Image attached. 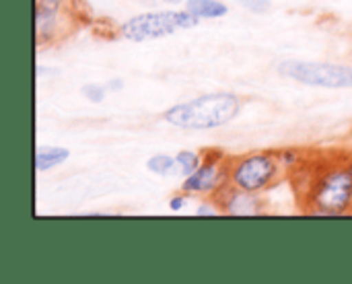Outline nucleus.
<instances>
[{"instance_id": "f257e3e1", "label": "nucleus", "mask_w": 352, "mask_h": 284, "mask_svg": "<svg viewBox=\"0 0 352 284\" xmlns=\"http://www.w3.org/2000/svg\"><path fill=\"white\" fill-rule=\"evenodd\" d=\"M305 212L316 217L352 215V157L328 161L311 171L303 190Z\"/></svg>"}, {"instance_id": "f03ea898", "label": "nucleus", "mask_w": 352, "mask_h": 284, "mask_svg": "<svg viewBox=\"0 0 352 284\" xmlns=\"http://www.w3.org/2000/svg\"><path fill=\"white\" fill-rule=\"evenodd\" d=\"M243 101L231 91L204 93L179 103H173L163 111V122L177 130L206 132L229 126L241 113Z\"/></svg>"}, {"instance_id": "7ed1b4c3", "label": "nucleus", "mask_w": 352, "mask_h": 284, "mask_svg": "<svg viewBox=\"0 0 352 284\" xmlns=\"http://www.w3.org/2000/svg\"><path fill=\"white\" fill-rule=\"evenodd\" d=\"M285 173L287 169L276 151H254L229 157V186L243 192L266 194L285 177Z\"/></svg>"}, {"instance_id": "20e7f679", "label": "nucleus", "mask_w": 352, "mask_h": 284, "mask_svg": "<svg viewBox=\"0 0 352 284\" xmlns=\"http://www.w3.org/2000/svg\"><path fill=\"white\" fill-rule=\"evenodd\" d=\"M202 19L192 14L186 8H165V10H146L126 19L118 33L122 39L132 43H144L169 37L177 31H188L200 25Z\"/></svg>"}, {"instance_id": "39448f33", "label": "nucleus", "mask_w": 352, "mask_h": 284, "mask_svg": "<svg viewBox=\"0 0 352 284\" xmlns=\"http://www.w3.org/2000/svg\"><path fill=\"white\" fill-rule=\"evenodd\" d=\"M278 74L307 85V87H320V89H332L342 91L352 89V66L340 62H320V60H285L278 64Z\"/></svg>"}, {"instance_id": "423d86ee", "label": "nucleus", "mask_w": 352, "mask_h": 284, "mask_svg": "<svg viewBox=\"0 0 352 284\" xmlns=\"http://www.w3.org/2000/svg\"><path fill=\"white\" fill-rule=\"evenodd\" d=\"M229 188V155L210 149L204 151V161L200 167L182 179V192L190 198H219Z\"/></svg>"}, {"instance_id": "0eeeda50", "label": "nucleus", "mask_w": 352, "mask_h": 284, "mask_svg": "<svg viewBox=\"0 0 352 284\" xmlns=\"http://www.w3.org/2000/svg\"><path fill=\"white\" fill-rule=\"evenodd\" d=\"M70 4L68 0H37L35 2V41L37 47L52 45L62 39L70 29Z\"/></svg>"}, {"instance_id": "6e6552de", "label": "nucleus", "mask_w": 352, "mask_h": 284, "mask_svg": "<svg viewBox=\"0 0 352 284\" xmlns=\"http://www.w3.org/2000/svg\"><path fill=\"white\" fill-rule=\"evenodd\" d=\"M217 202L225 217H260L266 212V198L264 194L243 192L237 188H227Z\"/></svg>"}, {"instance_id": "1a4fd4ad", "label": "nucleus", "mask_w": 352, "mask_h": 284, "mask_svg": "<svg viewBox=\"0 0 352 284\" xmlns=\"http://www.w3.org/2000/svg\"><path fill=\"white\" fill-rule=\"evenodd\" d=\"M35 171L37 173H47L54 171L56 167L64 165L70 159V151L64 146H56V144H41L35 149Z\"/></svg>"}, {"instance_id": "9d476101", "label": "nucleus", "mask_w": 352, "mask_h": 284, "mask_svg": "<svg viewBox=\"0 0 352 284\" xmlns=\"http://www.w3.org/2000/svg\"><path fill=\"white\" fill-rule=\"evenodd\" d=\"M184 8L198 19H223L229 12V4L223 0H184Z\"/></svg>"}, {"instance_id": "9b49d317", "label": "nucleus", "mask_w": 352, "mask_h": 284, "mask_svg": "<svg viewBox=\"0 0 352 284\" xmlns=\"http://www.w3.org/2000/svg\"><path fill=\"white\" fill-rule=\"evenodd\" d=\"M146 169H148V173H153V175H157V177H171V175H177V161H175V155L155 153L153 157H148Z\"/></svg>"}, {"instance_id": "f8f14e48", "label": "nucleus", "mask_w": 352, "mask_h": 284, "mask_svg": "<svg viewBox=\"0 0 352 284\" xmlns=\"http://www.w3.org/2000/svg\"><path fill=\"white\" fill-rule=\"evenodd\" d=\"M175 161H177V175L188 177L190 173H194L200 167V163L204 161V153L184 149V151L175 153Z\"/></svg>"}, {"instance_id": "ddd939ff", "label": "nucleus", "mask_w": 352, "mask_h": 284, "mask_svg": "<svg viewBox=\"0 0 352 284\" xmlns=\"http://www.w3.org/2000/svg\"><path fill=\"white\" fill-rule=\"evenodd\" d=\"M278 153V159L283 163V167L287 169V173L291 171H301L307 163V155L303 149H295V146H289V149H280L276 151Z\"/></svg>"}, {"instance_id": "4468645a", "label": "nucleus", "mask_w": 352, "mask_h": 284, "mask_svg": "<svg viewBox=\"0 0 352 284\" xmlns=\"http://www.w3.org/2000/svg\"><path fill=\"white\" fill-rule=\"evenodd\" d=\"M82 97L89 101V103H103L105 97H107V87L105 85H99V83H89L80 89Z\"/></svg>"}, {"instance_id": "2eb2a0df", "label": "nucleus", "mask_w": 352, "mask_h": 284, "mask_svg": "<svg viewBox=\"0 0 352 284\" xmlns=\"http://www.w3.org/2000/svg\"><path fill=\"white\" fill-rule=\"evenodd\" d=\"M194 215H196V217H200V219H204V217H217V215H223V210H221V204H219L214 198H202V200L198 202V206H196Z\"/></svg>"}, {"instance_id": "dca6fc26", "label": "nucleus", "mask_w": 352, "mask_h": 284, "mask_svg": "<svg viewBox=\"0 0 352 284\" xmlns=\"http://www.w3.org/2000/svg\"><path fill=\"white\" fill-rule=\"evenodd\" d=\"M233 2L254 14H266L272 10V0H233Z\"/></svg>"}, {"instance_id": "f3484780", "label": "nucleus", "mask_w": 352, "mask_h": 284, "mask_svg": "<svg viewBox=\"0 0 352 284\" xmlns=\"http://www.w3.org/2000/svg\"><path fill=\"white\" fill-rule=\"evenodd\" d=\"M188 200H190V196H188L186 192L179 190L177 194H173V196L169 198L167 206H169L171 212H184V210L188 208Z\"/></svg>"}, {"instance_id": "a211bd4d", "label": "nucleus", "mask_w": 352, "mask_h": 284, "mask_svg": "<svg viewBox=\"0 0 352 284\" xmlns=\"http://www.w3.org/2000/svg\"><path fill=\"white\" fill-rule=\"evenodd\" d=\"M105 87H107L109 93H120V91H124V80L122 78H109L105 83Z\"/></svg>"}, {"instance_id": "6ab92c4d", "label": "nucleus", "mask_w": 352, "mask_h": 284, "mask_svg": "<svg viewBox=\"0 0 352 284\" xmlns=\"http://www.w3.org/2000/svg\"><path fill=\"white\" fill-rule=\"evenodd\" d=\"M54 74H56V68H52V66L37 64V68H35V76H37V78H43V76H54Z\"/></svg>"}, {"instance_id": "aec40b11", "label": "nucleus", "mask_w": 352, "mask_h": 284, "mask_svg": "<svg viewBox=\"0 0 352 284\" xmlns=\"http://www.w3.org/2000/svg\"><path fill=\"white\" fill-rule=\"evenodd\" d=\"M159 2H163V4H182L184 0H159Z\"/></svg>"}]
</instances>
